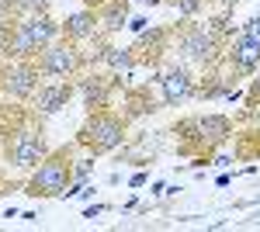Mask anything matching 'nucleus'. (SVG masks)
<instances>
[{
    "mask_svg": "<svg viewBox=\"0 0 260 232\" xmlns=\"http://www.w3.org/2000/svg\"><path fill=\"white\" fill-rule=\"evenodd\" d=\"M62 35V24L52 21L49 11L28 14V18H4L0 21V56L4 59H35Z\"/></svg>",
    "mask_w": 260,
    "mask_h": 232,
    "instance_id": "nucleus-1",
    "label": "nucleus"
},
{
    "mask_svg": "<svg viewBox=\"0 0 260 232\" xmlns=\"http://www.w3.org/2000/svg\"><path fill=\"white\" fill-rule=\"evenodd\" d=\"M125 128H128L125 115L118 118V115H111L108 108L87 111V121L77 132V142H80L83 149H90L94 156H104V153H115V149L125 146Z\"/></svg>",
    "mask_w": 260,
    "mask_h": 232,
    "instance_id": "nucleus-2",
    "label": "nucleus"
},
{
    "mask_svg": "<svg viewBox=\"0 0 260 232\" xmlns=\"http://www.w3.org/2000/svg\"><path fill=\"white\" fill-rule=\"evenodd\" d=\"M70 184H73V153H70V146H62V149L45 153V159L35 167V174L28 180V194L31 197H62Z\"/></svg>",
    "mask_w": 260,
    "mask_h": 232,
    "instance_id": "nucleus-3",
    "label": "nucleus"
},
{
    "mask_svg": "<svg viewBox=\"0 0 260 232\" xmlns=\"http://www.w3.org/2000/svg\"><path fill=\"white\" fill-rule=\"evenodd\" d=\"M174 42H177L180 56L191 59V62H198V66H205V70L219 66L222 56H225V45L208 31V24H198L194 18L184 21L177 31H174Z\"/></svg>",
    "mask_w": 260,
    "mask_h": 232,
    "instance_id": "nucleus-4",
    "label": "nucleus"
},
{
    "mask_svg": "<svg viewBox=\"0 0 260 232\" xmlns=\"http://www.w3.org/2000/svg\"><path fill=\"white\" fill-rule=\"evenodd\" d=\"M49 153V146H45V136H42L39 125H21L18 132H11L7 136V163L14 167V170H35L42 159Z\"/></svg>",
    "mask_w": 260,
    "mask_h": 232,
    "instance_id": "nucleus-5",
    "label": "nucleus"
},
{
    "mask_svg": "<svg viewBox=\"0 0 260 232\" xmlns=\"http://www.w3.org/2000/svg\"><path fill=\"white\" fill-rule=\"evenodd\" d=\"M35 62H39L42 77L70 80V77H77V73L83 70V62H87V59H83V52H80V45H77V42L56 39V42H49L39 56H35Z\"/></svg>",
    "mask_w": 260,
    "mask_h": 232,
    "instance_id": "nucleus-6",
    "label": "nucleus"
},
{
    "mask_svg": "<svg viewBox=\"0 0 260 232\" xmlns=\"http://www.w3.org/2000/svg\"><path fill=\"white\" fill-rule=\"evenodd\" d=\"M177 132L184 136V142H194L198 149H212L233 136V121L225 115H194L184 118L177 125Z\"/></svg>",
    "mask_w": 260,
    "mask_h": 232,
    "instance_id": "nucleus-7",
    "label": "nucleus"
},
{
    "mask_svg": "<svg viewBox=\"0 0 260 232\" xmlns=\"http://www.w3.org/2000/svg\"><path fill=\"white\" fill-rule=\"evenodd\" d=\"M39 83H42V70L35 59H7V66L0 70V90L14 101H31Z\"/></svg>",
    "mask_w": 260,
    "mask_h": 232,
    "instance_id": "nucleus-8",
    "label": "nucleus"
},
{
    "mask_svg": "<svg viewBox=\"0 0 260 232\" xmlns=\"http://www.w3.org/2000/svg\"><path fill=\"white\" fill-rule=\"evenodd\" d=\"M160 94H163V104L167 108H180V104H187L191 97H198V80L191 77L184 66H167L160 73Z\"/></svg>",
    "mask_w": 260,
    "mask_h": 232,
    "instance_id": "nucleus-9",
    "label": "nucleus"
},
{
    "mask_svg": "<svg viewBox=\"0 0 260 232\" xmlns=\"http://www.w3.org/2000/svg\"><path fill=\"white\" fill-rule=\"evenodd\" d=\"M70 97H73L70 80L49 77V80H42L39 87H35V94H31V108H35L39 115H56V111H62V108L70 104Z\"/></svg>",
    "mask_w": 260,
    "mask_h": 232,
    "instance_id": "nucleus-10",
    "label": "nucleus"
},
{
    "mask_svg": "<svg viewBox=\"0 0 260 232\" xmlns=\"http://www.w3.org/2000/svg\"><path fill=\"white\" fill-rule=\"evenodd\" d=\"M62 39L77 42V45L101 42V21H98V11L83 7V11H77V14H66V21H62Z\"/></svg>",
    "mask_w": 260,
    "mask_h": 232,
    "instance_id": "nucleus-11",
    "label": "nucleus"
},
{
    "mask_svg": "<svg viewBox=\"0 0 260 232\" xmlns=\"http://www.w3.org/2000/svg\"><path fill=\"white\" fill-rule=\"evenodd\" d=\"M225 62H229V66H233V73H253V70H257L260 66V42H253V39H246V35H236V39L229 42V45H225Z\"/></svg>",
    "mask_w": 260,
    "mask_h": 232,
    "instance_id": "nucleus-12",
    "label": "nucleus"
},
{
    "mask_svg": "<svg viewBox=\"0 0 260 232\" xmlns=\"http://www.w3.org/2000/svg\"><path fill=\"white\" fill-rule=\"evenodd\" d=\"M80 101L87 111H101L111 104V94H115V77H101V73H87L80 80Z\"/></svg>",
    "mask_w": 260,
    "mask_h": 232,
    "instance_id": "nucleus-13",
    "label": "nucleus"
},
{
    "mask_svg": "<svg viewBox=\"0 0 260 232\" xmlns=\"http://www.w3.org/2000/svg\"><path fill=\"white\" fill-rule=\"evenodd\" d=\"M101 62L115 73V80L118 77H132V70H136V62H139V56H136V49L128 45V49H118V45H104V56H101Z\"/></svg>",
    "mask_w": 260,
    "mask_h": 232,
    "instance_id": "nucleus-14",
    "label": "nucleus"
},
{
    "mask_svg": "<svg viewBox=\"0 0 260 232\" xmlns=\"http://www.w3.org/2000/svg\"><path fill=\"white\" fill-rule=\"evenodd\" d=\"M98 21L101 31H118L128 21V0H108L104 7H98Z\"/></svg>",
    "mask_w": 260,
    "mask_h": 232,
    "instance_id": "nucleus-15",
    "label": "nucleus"
},
{
    "mask_svg": "<svg viewBox=\"0 0 260 232\" xmlns=\"http://www.w3.org/2000/svg\"><path fill=\"white\" fill-rule=\"evenodd\" d=\"M49 7H52V0H4L0 14L4 18H28V14H42Z\"/></svg>",
    "mask_w": 260,
    "mask_h": 232,
    "instance_id": "nucleus-16",
    "label": "nucleus"
},
{
    "mask_svg": "<svg viewBox=\"0 0 260 232\" xmlns=\"http://www.w3.org/2000/svg\"><path fill=\"white\" fill-rule=\"evenodd\" d=\"M167 4H170L184 21H191V18H198L201 11H205V4H208V0H167Z\"/></svg>",
    "mask_w": 260,
    "mask_h": 232,
    "instance_id": "nucleus-17",
    "label": "nucleus"
},
{
    "mask_svg": "<svg viewBox=\"0 0 260 232\" xmlns=\"http://www.w3.org/2000/svg\"><path fill=\"white\" fill-rule=\"evenodd\" d=\"M243 35H246V39H253V42H260V14H253V18L243 24Z\"/></svg>",
    "mask_w": 260,
    "mask_h": 232,
    "instance_id": "nucleus-18",
    "label": "nucleus"
},
{
    "mask_svg": "<svg viewBox=\"0 0 260 232\" xmlns=\"http://www.w3.org/2000/svg\"><path fill=\"white\" fill-rule=\"evenodd\" d=\"M260 104V66L253 70V80H250V108Z\"/></svg>",
    "mask_w": 260,
    "mask_h": 232,
    "instance_id": "nucleus-19",
    "label": "nucleus"
},
{
    "mask_svg": "<svg viewBox=\"0 0 260 232\" xmlns=\"http://www.w3.org/2000/svg\"><path fill=\"white\" fill-rule=\"evenodd\" d=\"M128 28L139 35V31H146V28H149V21H146V18H132V21H128Z\"/></svg>",
    "mask_w": 260,
    "mask_h": 232,
    "instance_id": "nucleus-20",
    "label": "nucleus"
},
{
    "mask_svg": "<svg viewBox=\"0 0 260 232\" xmlns=\"http://www.w3.org/2000/svg\"><path fill=\"white\" fill-rule=\"evenodd\" d=\"M108 212V208H104V205H90V208H87V212H83V218H98V215H104Z\"/></svg>",
    "mask_w": 260,
    "mask_h": 232,
    "instance_id": "nucleus-21",
    "label": "nucleus"
},
{
    "mask_svg": "<svg viewBox=\"0 0 260 232\" xmlns=\"http://www.w3.org/2000/svg\"><path fill=\"white\" fill-rule=\"evenodd\" d=\"M208 4H215V7H222V11H229V7H236V0H208Z\"/></svg>",
    "mask_w": 260,
    "mask_h": 232,
    "instance_id": "nucleus-22",
    "label": "nucleus"
},
{
    "mask_svg": "<svg viewBox=\"0 0 260 232\" xmlns=\"http://www.w3.org/2000/svg\"><path fill=\"white\" fill-rule=\"evenodd\" d=\"M142 184H146V174H136L132 180H128V187H142Z\"/></svg>",
    "mask_w": 260,
    "mask_h": 232,
    "instance_id": "nucleus-23",
    "label": "nucleus"
},
{
    "mask_svg": "<svg viewBox=\"0 0 260 232\" xmlns=\"http://www.w3.org/2000/svg\"><path fill=\"white\" fill-rule=\"evenodd\" d=\"M108 0H83V7H90V11H98V7H104Z\"/></svg>",
    "mask_w": 260,
    "mask_h": 232,
    "instance_id": "nucleus-24",
    "label": "nucleus"
},
{
    "mask_svg": "<svg viewBox=\"0 0 260 232\" xmlns=\"http://www.w3.org/2000/svg\"><path fill=\"white\" fill-rule=\"evenodd\" d=\"M136 4H160V0H136Z\"/></svg>",
    "mask_w": 260,
    "mask_h": 232,
    "instance_id": "nucleus-25",
    "label": "nucleus"
}]
</instances>
